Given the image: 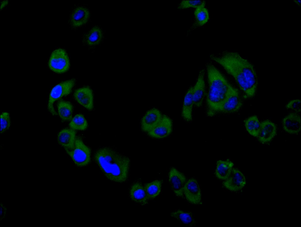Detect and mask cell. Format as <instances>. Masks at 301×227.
<instances>
[{"label": "cell", "mask_w": 301, "mask_h": 227, "mask_svg": "<svg viewBox=\"0 0 301 227\" xmlns=\"http://www.w3.org/2000/svg\"><path fill=\"white\" fill-rule=\"evenodd\" d=\"M210 57L233 77L247 97L255 96L257 77L253 65L248 59L238 52L228 51L212 54Z\"/></svg>", "instance_id": "6da1fadb"}, {"label": "cell", "mask_w": 301, "mask_h": 227, "mask_svg": "<svg viewBox=\"0 0 301 227\" xmlns=\"http://www.w3.org/2000/svg\"><path fill=\"white\" fill-rule=\"evenodd\" d=\"M94 158L101 170L108 179L118 183L127 180L130 162L128 157L111 148L105 147L97 150Z\"/></svg>", "instance_id": "7a4b0ae2"}, {"label": "cell", "mask_w": 301, "mask_h": 227, "mask_svg": "<svg viewBox=\"0 0 301 227\" xmlns=\"http://www.w3.org/2000/svg\"><path fill=\"white\" fill-rule=\"evenodd\" d=\"M208 90L206 98L207 113L210 117L218 114L219 109L235 88L213 65L206 66Z\"/></svg>", "instance_id": "3957f363"}, {"label": "cell", "mask_w": 301, "mask_h": 227, "mask_svg": "<svg viewBox=\"0 0 301 227\" xmlns=\"http://www.w3.org/2000/svg\"><path fill=\"white\" fill-rule=\"evenodd\" d=\"M65 150L78 166H85L91 161V150L79 137L76 138L74 146L72 148Z\"/></svg>", "instance_id": "277c9868"}, {"label": "cell", "mask_w": 301, "mask_h": 227, "mask_svg": "<svg viewBox=\"0 0 301 227\" xmlns=\"http://www.w3.org/2000/svg\"><path fill=\"white\" fill-rule=\"evenodd\" d=\"M75 82L74 79L67 80L57 84L52 89L49 96L48 108L52 115H57L53 107L54 103L62 97L69 94Z\"/></svg>", "instance_id": "5b68a950"}, {"label": "cell", "mask_w": 301, "mask_h": 227, "mask_svg": "<svg viewBox=\"0 0 301 227\" xmlns=\"http://www.w3.org/2000/svg\"><path fill=\"white\" fill-rule=\"evenodd\" d=\"M48 64L52 71L58 74L66 72L70 66L68 56L66 51L61 48L56 49L53 52Z\"/></svg>", "instance_id": "8992f818"}, {"label": "cell", "mask_w": 301, "mask_h": 227, "mask_svg": "<svg viewBox=\"0 0 301 227\" xmlns=\"http://www.w3.org/2000/svg\"><path fill=\"white\" fill-rule=\"evenodd\" d=\"M243 105V101L238 90L235 88L219 109L218 113H233L239 110Z\"/></svg>", "instance_id": "52a82bcc"}, {"label": "cell", "mask_w": 301, "mask_h": 227, "mask_svg": "<svg viewBox=\"0 0 301 227\" xmlns=\"http://www.w3.org/2000/svg\"><path fill=\"white\" fill-rule=\"evenodd\" d=\"M183 194L189 203L195 205L202 203L201 190L195 179L191 178L186 181L183 188Z\"/></svg>", "instance_id": "ba28073f"}, {"label": "cell", "mask_w": 301, "mask_h": 227, "mask_svg": "<svg viewBox=\"0 0 301 227\" xmlns=\"http://www.w3.org/2000/svg\"><path fill=\"white\" fill-rule=\"evenodd\" d=\"M223 182V185L228 190L232 191H239L246 184L245 176L239 169L233 168L228 178Z\"/></svg>", "instance_id": "9c48e42d"}, {"label": "cell", "mask_w": 301, "mask_h": 227, "mask_svg": "<svg viewBox=\"0 0 301 227\" xmlns=\"http://www.w3.org/2000/svg\"><path fill=\"white\" fill-rule=\"evenodd\" d=\"M172 130L173 122L171 119L168 116L163 115L159 123L147 133L153 138L162 139L170 135Z\"/></svg>", "instance_id": "30bf717a"}, {"label": "cell", "mask_w": 301, "mask_h": 227, "mask_svg": "<svg viewBox=\"0 0 301 227\" xmlns=\"http://www.w3.org/2000/svg\"><path fill=\"white\" fill-rule=\"evenodd\" d=\"M168 180L175 195L178 197H182L183 195V188L186 182L184 175L176 168L172 167L168 173Z\"/></svg>", "instance_id": "8fae6325"}, {"label": "cell", "mask_w": 301, "mask_h": 227, "mask_svg": "<svg viewBox=\"0 0 301 227\" xmlns=\"http://www.w3.org/2000/svg\"><path fill=\"white\" fill-rule=\"evenodd\" d=\"M162 116L161 112L157 108H154L148 110L141 119L142 130L147 132L150 131L159 123Z\"/></svg>", "instance_id": "7c38bea8"}, {"label": "cell", "mask_w": 301, "mask_h": 227, "mask_svg": "<svg viewBox=\"0 0 301 227\" xmlns=\"http://www.w3.org/2000/svg\"><path fill=\"white\" fill-rule=\"evenodd\" d=\"M75 100L87 110H91L93 108V91L89 87H84L76 90L74 93Z\"/></svg>", "instance_id": "4fadbf2b"}, {"label": "cell", "mask_w": 301, "mask_h": 227, "mask_svg": "<svg viewBox=\"0 0 301 227\" xmlns=\"http://www.w3.org/2000/svg\"><path fill=\"white\" fill-rule=\"evenodd\" d=\"M276 132L275 124L270 120H265L260 123V132L257 137L260 143H267L274 137Z\"/></svg>", "instance_id": "5bb4252c"}, {"label": "cell", "mask_w": 301, "mask_h": 227, "mask_svg": "<svg viewBox=\"0 0 301 227\" xmlns=\"http://www.w3.org/2000/svg\"><path fill=\"white\" fill-rule=\"evenodd\" d=\"M90 17V12L86 7L79 6L73 10L70 18L71 26L74 27L81 26L86 24Z\"/></svg>", "instance_id": "9a60e30c"}, {"label": "cell", "mask_w": 301, "mask_h": 227, "mask_svg": "<svg viewBox=\"0 0 301 227\" xmlns=\"http://www.w3.org/2000/svg\"><path fill=\"white\" fill-rule=\"evenodd\" d=\"M284 130L290 134H297L300 131V117L296 113H290L282 120Z\"/></svg>", "instance_id": "2e32d148"}, {"label": "cell", "mask_w": 301, "mask_h": 227, "mask_svg": "<svg viewBox=\"0 0 301 227\" xmlns=\"http://www.w3.org/2000/svg\"><path fill=\"white\" fill-rule=\"evenodd\" d=\"M204 75V71L202 70L199 73L195 85L193 87L194 104L197 107L202 105L205 95Z\"/></svg>", "instance_id": "e0dca14e"}, {"label": "cell", "mask_w": 301, "mask_h": 227, "mask_svg": "<svg viewBox=\"0 0 301 227\" xmlns=\"http://www.w3.org/2000/svg\"><path fill=\"white\" fill-rule=\"evenodd\" d=\"M76 138L75 130L71 128H65L59 132L58 141L59 144L65 150L70 149L74 146Z\"/></svg>", "instance_id": "ac0fdd59"}, {"label": "cell", "mask_w": 301, "mask_h": 227, "mask_svg": "<svg viewBox=\"0 0 301 227\" xmlns=\"http://www.w3.org/2000/svg\"><path fill=\"white\" fill-rule=\"evenodd\" d=\"M130 196L134 202L141 205L146 204L148 199L142 184L137 182L131 186L129 190Z\"/></svg>", "instance_id": "d6986e66"}, {"label": "cell", "mask_w": 301, "mask_h": 227, "mask_svg": "<svg viewBox=\"0 0 301 227\" xmlns=\"http://www.w3.org/2000/svg\"><path fill=\"white\" fill-rule=\"evenodd\" d=\"M194 100L193 95V87L188 90L184 97L183 104L182 115L183 118L188 121L192 120V112Z\"/></svg>", "instance_id": "ffe728a7"}, {"label": "cell", "mask_w": 301, "mask_h": 227, "mask_svg": "<svg viewBox=\"0 0 301 227\" xmlns=\"http://www.w3.org/2000/svg\"><path fill=\"white\" fill-rule=\"evenodd\" d=\"M234 165L233 162L229 159L218 161L215 171L216 177L219 179L225 180L229 176Z\"/></svg>", "instance_id": "44dd1931"}, {"label": "cell", "mask_w": 301, "mask_h": 227, "mask_svg": "<svg viewBox=\"0 0 301 227\" xmlns=\"http://www.w3.org/2000/svg\"><path fill=\"white\" fill-rule=\"evenodd\" d=\"M103 33L101 29L98 26L92 28L84 36L83 40L86 44L92 47L98 45L101 41Z\"/></svg>", "instance_id": "7402d4cb"}, {"label": "cell", "mask_w": 301, "mask_h": 227, "mask_svg": "<svg viewBox=\"0 0 301 227\" xmlns=\"http://www.w3.org/2000/svg\"><path fill=\"white\" fill-rule=\"evenodd\" d=\"M57 107L58 115L63 120L68 121L71 120L73 107L71 103L61 100L58 102Z\"/></svg>", "instance_id": "603a6c76"}, {"label": "cell", "mask_w": 301, "mask_h": 227, "mask_svg": "<svg viewBox=\"0 0 301 227\" xmlns=\"http://www.w3.org/2000/svg\"><path fill=\"white\" fill-rule=\"evenodd\" d=\"M170 215L187 226H194L196 224L193 216L189 212L178 210L171 213Z\"/></svg>", "instance_id": "cb8c5ba5"}, {"label": "cell", "mask_w": 301, "mask_h": 227, "mask_svg": "<svg viewBox=\"0 0 301 227\" xmlns=\"http://www.w3.org/2000/svg\"><path fill=\"white\" fill-rule=\"evenodd\" d=\"M162 184L161 180H156L144 184V188L148 200L154 199L160 194Z\"/></svg>", "instance_id": "d4e9b609"}, {"label": "cell", "mask_w": 301, "mask_h": 227, "mask_svg": "<svg viewBox=\"0 0 301 227\" xmlns=\"http://www.w3.org/2000/svg\"><path fill=\"white\" fill-rule=\"evenodd\" d=\"M244 122L248 132L252 136L257 137L260 132V123L257 116H250L245 120Z\"/></svg>", "instance_id": "484cf974"}, {"label": "cell", "mask_w": 301, "mask_h": 227, "mask_svg": "<svg viewBox=\"0 0 301 227\" xmlns=\"http://www.w3.org/2000/svg\"><path fill=\"white\" fill-rule=\"evenodd\" d=\"M194 14L196 24L198 26H200L203 25L209 19L208 11L205 6L196 8L194 11Z\"/></svg>", "instance_id": "4316f807"}, {"label": "cell", "mask_w": 301, "mask_h": 227, "mask_svg": "<svg viewBox=\"0 0 301 227\" xmlns=\"http://www.w3.org/2000/svg\"><path fill=\"white\" fill-rule=\"evenodd\" d=\"M69 126L71 128L75 130H84L87 128L88 123L83 115L78 114L71 119Z\"/></svg>", "instance_id": "83f0119b"}, {"label": "cell", "mask_w": 301, "mask_h": 227, "mask_svg": "<svg viewBox=\"0 0 301 227\" xmlns=\"http://www.w3.org/2000/svg\"><path fill=\"white\" fill-rule=\"evenodd\" d=\"M205 1L204 0H183L178 5V9H183L189 8H197L202 6H205Z\"/></svg>", "instance_id": "f1b7e54d"}, {"label": "cell", "mask_w": 301, "mask_h": 227, "mask_svg": "<svg viewBox=\"0 0 301 227\" xmlns=\"http://www.w3.org/2000/svg\"><path fill=\"white\" fill-rule=\"evenodd\" d=\"M1 132L3 133L8 129L11 125L9 115L7 112H2L0 116Z\"/></svg>", "instance_id": "f546056e"}, {"label": "cell", "mask_w": 301, "mask_h": 227, "mask_svg": "<svg viewBox=\"0 0 301 227\" xmlns=\"http://www.w3.org/2000/svg\"><path fill=\"white\" fill-rule=\"evenodd\" d=\"M287 109H290L297 112H300L301 110L300 100H294L289 102L286 105Z\"/></svg>", "instance_id": "4dcf8cb0"}, {"label": "cell", "mask_w": 301, "mask_h": 227, "mask_svg": "<svg viewBox=\"0 0 301 227\" xmlns=\"http://www.w3.org/2000/svg\"><path fill=\"white\" fill-rule=\"evenodd\" d=\"M8 3V1H3L1 3V9H3L4 6H5Z\"/></svg>", "instance_id": "1f68e13d"}, {"label": "cell", "mask_w": 301, "mask_h": 227, "mask_svg": "<svg viewBox=\"0 0 301 227\" xmlns=\"http://www.w3.org/2000/svg\"><path fill=\"white\" fill-rule=\"evenodd\" d=\"M293 1L297 6H300V0H294Z\"/></svg>", "instance_id": "d6a6232c"}]
</instances>
